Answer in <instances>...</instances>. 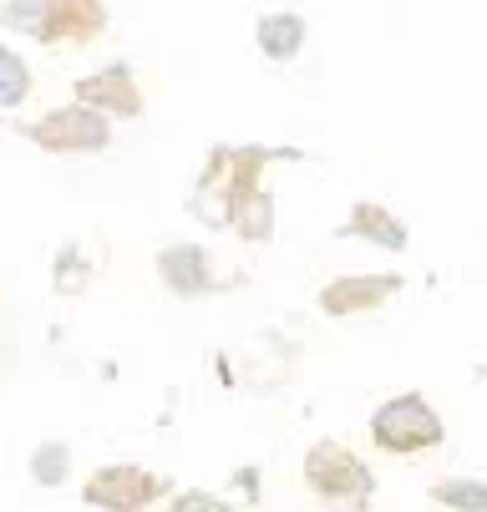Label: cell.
<instances>
[{
  "instance_id": "cell-4",
  "label": "cell",
  "mask_w": 487,
  "mask_h": 512,
  "mask_svg": "<svg viewBox=\"0 0 487 512\" xmlns=\"http://www.w3.org/2000/svg\"><path fill=\"white\" fill-rule=\"evenodd\" d=\"M305 492L330 512H366L376 497V472L345 447V442H315L300 462Z\"/></svg>"
},
{
  "instance_id": "cell-14",
  "label": "cell",
  "mask_w": 487,
  "mask_h": 512,
  "mask_svg": "<svg viewBox=\"0 0 487 512\" xmlns=\"http://www.w3.org/2000/svg\"><path fill=\"white\" fill-rule=\"evenodd\" d=\"M36 77H31V66L11 51V46H0V112H16L26 97H31Z\"/></svg>"
},
{
  "instance_id": "cell-12",
  "label": "cell",
  "mask_w": 487,
  "mask_h": 512,
  "mask_svg": "<svg viewBox=\"0 0 487 512\" xmlns=\"http://www.w3.org/2000/svg\"><path fill=\"white\" fill-rule=\"evenodd\" d=\"M229 229H234L244 244H269V239H274V193H269L264 183L234 198V208H229Z\"/></svg>"
},
{
  "instance_id": "cell-13",
  "label": "cell",
  "mask_w": 487,
  "mask_h": 512,
  "mask_svg": "<svg viewBox=\"0 0 487 512\" xmlns=\"http://www.w3.org/2000/svg\"><path fill=\"white\" fill-rule=\"evenodd\" d=\"M427 497L447 512H487V477H442L427 487Z\"/></svg>"
},
{
  "instance_id": "cell-16",
  "label": "cell",
  "mask_w": 487,
  "mask_h": 512,
  "mask_svg": "<svg viewBox=\"0 0 487 512\" xmlns=\"http://www.w3.org/2000/svg\"><path fill=\"white\" fill-rule=\"evenodd\" d=\"M163 512H234L224 497H214V492H198V487H183V492H173L168 497V507Z\"/></svg>"
},
{
  "instance_id": "cell-3",
  "label": "cell",
  "mask_w": 487,
  "mask_h": 512,
  "mask_svg": "<svg viewBox=\"0 0 487 512\" xmlns=\"http://www.w3.org/2000/svg\"><path fill=\"white\" fill-rule=\"evenodd\" d=\"M371 447L386 457H422L447 442V421L422 391H396L371 411Z\"/></svg>"
},
{
  "instance_id": "cell-11",
  "label": "cell",
  "mask_w": 487,
  "mask_h": 512,
  "mask_svg": "<svg viewBox=\"0 0 487 512\" xmlns=\"http://www.w3.org/2000/svg\"><path fill=\"white\" fill-rule=\"evenodd\" d=\"M305 36H310V26H305L300 11H269V16H259V26H254V46H259V56L274 61V66L300 61Z\"/></svg>"
},
{
  "instance_id": "cell-7",
  "label": "cell",
  "mask_w": 487,
  "mask_h": 512,
  "mask_svg": "<svg viewBox=\"0 0 487 512\" xmlns=\"http://www.w3.org/2000/svg\"><path fill=\"white\" fill-rule=\"evenodd\" d=\"M401 289H406L401 274H340V279H330L320 295H315V305H320V315H330V320H351V315L381 310L386 300L401 295Z\"/></svg>"
},
{
  "instance_id": "cell-9",
  "label": "cell",
  "mask_w": 487,
  "mask_h": 512,
  "mask_svg": "<svg viewBox=\"0 0 487 512\" xmlns=\"http://www.w3.org/2000/svg\"><path fill=\"white\" fill-rule=\"evenodd\" d=\"M158 279L168 295L178 300H198V295H214L219 279H214V254L203 244H168L158 254Z\"/></svg>"
},
{
  "instance_id": "cell-15",
  "label": "cell",
  "mask_w": 487,
  "mask_h": 512,
  "mask_svg": "<svg viewBox=\"0 0 487 512\" xmlns=\"http://www.w3.org/2000/svg\"><path fill=\"white\" fill-rule=\"evenodd\" d=\"M66 477H72V447H66V442H41V447L31 452V482L61 487Z\"/></svg>"
},
{
  "instance_id": "cell-8",
  "label": "cell",
  "mask_w": 487,
  "mask_h": 512,
  "mask_svg": "<svg viewBox=\"0 0 487 512\" xmlns=\"http://www.w3.org/2000/svg\"><path fill=\"white\" fill-rule=\"evenodd\" d=\"M77 102L107 112L112 122L117 117H143V87H137V71L127 61H112L102 71H92V77L77 82Z\"/></svg>"
},
{
  "instance_id": "cell-17",
  "label": "cell",
  "mask_w": 487,
  "mask_h": 512,
  "mask_svg": "<svg viewBox=\"0 0 487 512\" xmlns=\"http://www.w3.org/2000/svg\"><path fill=\"white\" fill-rule=\"evenodd\" d=\"M82 284H87V264H77V244H66L56 259V289L61 295H77Z\"/></svg>"
},
{
  "instance_id": "cell-1",
  "label": "cell",
  "mask_w": 487,
  "mask_h": 512,
  "mask_svg": "<svg viewBox=\"0 0 487 512\" xmlns=\"http://www.w3.org/2000/svg\"><path fill=\"white\" fill-rule=\"evenodd\" d=\"M290 158H300V153L295 148H214L208 163H203V173H198L188 213L203 218V224H214V229H229L234 198L259 188L269 163H290Z\"/></svg>"
},
{
  "instance_id": "cell-18",
  "label": "cell",
  "mask_w": 487,
  "mask_h": 512,
  "mask_svg": "<svg viewBox=\"0 0 487 512\" xmlns=\"http://www.w3.org/2000/svg\"><path fill=\"white\" fill-rule=\"evenodd\" d=\"M0 360H6V345H0Z\"/></svg>"
},
{
  "instance_id": "cell-10",
  "label": "cell",
  "mask_w": 487,
  "mask_h": 512,
  "mask_svg": "<svg viewBox=\"0 0 487 512\" xmlns=\"http://www.w3.org/2000/svg\"><path fill=\"white\" fill-rule=\"evenodd\" d=\"M340 239H361V244H371L381 254H406L411 249L406 218H396V208H386L376 198L351 203V213H345V224H340Z\"/></svg>"
},
{
  "instance_id": "cell-2",
  "label": "cell",
  "mask_w": 487,
  "mask_h": 512,
  "mask_svg": "<svg viewBox=\"0 0 487 512\" xmlns=\"http://www.w3.org/2000/svg\"><path fill=\"white\" fill-rule=\"evenodd\" d=\"M0 21L41 46H92L107 31V6L102 0H6Z\"/></svg>"
},
{
  "instance_id": "cell-5",
  "label": "cell",
  "mask_w": 487,
  "mask_h": 512,
  "mask_svg": "<svg viewBox=\"0 0 487 512\" xmlns=\"http://www.w3.org/2000/svg\"><path fill=\"white\" fill-rule=\"evenodd\" d=\"M16 132L26 142H36L41 153H61V158H87V153H107L112 148V117L87 107V102L51 107L36 122H16Z\"/></svg>"
},
{
  "instance_id": "cell-6",
  "label": "cell",
  "mask_w": 487,
  "mask_h": 512,
  "mask_svg": "<svg viewBox=\"0 0 487 512\" xmlns=\"http://www.w3.org/2000/svg\"><path fill=\"white\" fill-rule=\"evenodd\" d=\"M168 482L137 462H107L82 482V502L97 512H148L153 502H163Z\"/></svg>"
}]
</instances>
